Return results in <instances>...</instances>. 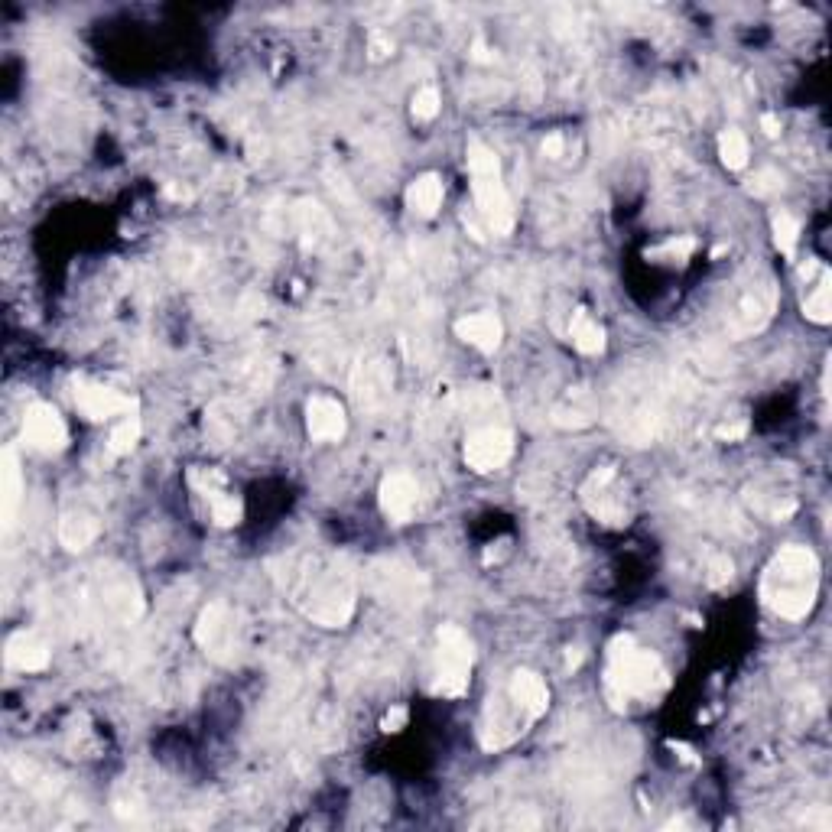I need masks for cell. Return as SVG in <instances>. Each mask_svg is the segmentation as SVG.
Returning <instances> with one entry per match:
<instances>
[{
	"label": "cell",
	"mask_w": 832,
	"mask_h": 832,
	"mask_svg": "<svg viewBox=\"0 0 832 832\" xmlns=\"http://www.w3.org/2000/svg\"><path fill=\"white\" fill-rule=\"evenodd\" d=\"M816 592H819V563L813 550H806V546H787L764 569L761 598L780 618L787 621L806 618L816 605Z\"/></svg>",
	"instance_id": "cell-1"
},
{
	"label": "cell",
	"mask_w": 832,
	"mask_h": 832,
	"mask_svg": "<svg viewBox=\"0 0 832 832\" xmlns=\"http://www.w3.org/2000/svg\"><path fill=\"white\" fill-rule=\"evenodd\" d=\"M605 689L615 709H624L631 699H654L660 689H667V670L657 654L637 647L631 634H618L608 644V673Z\"/></svg>",
	"instance_id": "cell-2"
},
{
	"label": "cell",
	"mask_w": 832,
	"mask_h": 832,
	"mask_svg": "<svg viewBox=\"0 0 832 832\" xmlns=\"http://www.w3.org/2000/svg\"><path fill=\"white\" fill-rule=\"evenodd\" d=\"M299 576V589H296V602L303 605V611L312 618L325 624V628H342V624L351 618V608H355V589H351V579L342 569H303L296 572Z\"/></svg>",
	"instance_id": "cell-3"
},
{
	"label": "cell",
	"mask_w": 832,
	"mask_h": 832,
	"mask_svg": "<svg viewBox=\"0 0 832 832\" xmlns=\"http://www.w3.org/2000/svg\"><path fill=\"white\" fill-rule=\"evenodd\" d=\"M468 173H472V192L478 215L485 218L491 234H511L514 231V208L507 199V189L501 182V163L498 153L488 150L481 140L468 143Z\"/></svg>",
	"instance_id": "cell-4"
},
{
	"label": "cell",
	"mask_w": 832,
	"mask_h": 832,
	"mask_svg": "<svg viewBox=\"0 0 832 832\" xmlns=\"http://www.w3.org/2000/svg\"><path fill=\"white\" fill-rule=\"evenodd\" d=\"M472 663L475 650L468 634L455 624L439 628L436 637V696L459 699L465 696L468 683H472Z\"/></svg>",
	"instance_id": "cell-5"
},
{
	"label": "cell",
	"mask_w": 832,
	"mask_h": 832,
	"mask_svg": "<svg viewBox=\"0 0 832 832\" xmlns=\"http://www.w3.org/2000/svg\"><path fill=\"white\" fill-rule=\"evenodd\" d=\"M72 397H75V407L82 410L91 423H104V420H111V416H127L137 410V400L130 394H121V390L98 384V381H85V377H75L72 381Z\"/></svg>",
	"instance_id": "cell-6"
},
{
	"label": "cell",
	"mask_w": 832,
	"mask_h": 832,
	"mask_svg": "<svg viewBox=\"0 0 832 832\" xmlns=\"http://www.w3.org/2000/svg\"><path fill=\"white\" fill-rule=\"evenodd\" d=\"M582 501L605 524H615V527L628 524V507H624V494L618 488L615 468H598V472H592L582 488Z\"/></svg>",
	"instance_id": "cell-7"
},
{
	"label": "cell",
	"mask_w": 832,
	"mask_h": 832,
	"mask_svg": "<svg viewBox=\"0 0 832 832\" xmlns=\"http://www.w3.org/2000/svg\"><path fill=\"white\" fill-rule=\"evenodd\" d=\"M514 452V436L507 433L501 426H481L475 433H468L465 439V465L475 468V472H494V468H501L507 459H511Z\"/></svg>",
	"instance_id": "cell-8"
},
{
	"label": "cell",
	"mask_w": 832,
	"mask_h": 832,
	"mask_svg": "<svg viewBox=\"0 0 832 832\" xmlns=\"http://www.w3.org/2000/svg\"><path fill=\"white\" fill-rule=\"evenodd\" d=\"M23 439L30 449L52 455V452L65 449L69 429H65V420L59 416L56 407H49V403H33L23 416Z\"/></svg>",
	"instance_id": "cell-9"
},
{
	"label": "cell",
	"mask_w": 832,
	"mask_h": 832,
	"mask_svg": "<svg viewBox=\"0 0 832 832\" xmlns=\"http://www.w3.org/2000/svg\"><path fill=\"white\" fill-rule=\"evenodd\" d=\"M195 641L208 657L228 663L234 657V615L221 602H212L195 624Z\"/></svg>",
	"instance_id": "cell-10"
},
{
	"label": "cell",
	"mask_w": 832,
	"mask_h": 832,
	"mask_svg": "<svg viewBox=\"0 0 832 832\" xmlns=\"http://www.w3.org/2000/svg\"><path fill=\"white\" fill-rule=\"evenodd\" d=\"M381 511L384 517H390L394 524H407V520L416 514V507H420V485H416V478L407 472H397V475H387L381 481Z\"/></svg>",
	"instance_id": "cell-11"
},
{
	"label": "cell",
	"mask_w": 832,
	"mask_h": 832,
	"mask_svg": "<svg viewBox=\"0 0 832 832\" xmlns=\"http://www.w3.org/2000/svg\"><path fill=\"white\" fill-rule=\"evenodd\" d=\"M306 429L316 442H338L348 429L342 403H338L335 397H325V394L312 397L306 403Z\"/></svg>",
	"instance_id": "cell-12"
},
{
	"label": "cell",
	"mask_w": 832,
	"mask_h": 832,
	"mask_svg": "<svg viewBox=\"0 0 832 832\" xmlns=\"http://www.w3.org/2000/svg\"><path fill=\"white\" fill-rule=\"evenodd\" d=\"M4 660H7L10 670H20V673L46 670L49 667V644L43 641V637L30 634V631H17V634L7 637Z\"/></svg>",
	"instance_id": "cell-13"
},
{
	"label": "cell",
	"mask_w": 832,
	"mask_h": 832,
	"mask_svg": "<svg viewBox=\"0 0 832 832\" xmlns=\"http://www.w3.org/2000/svg\"><path fill=\"white\" fill-rule=\"evenodd\" d=\"M507 696L514 699V706L527 715V719H540L550 709V689L540 680L533 670H517L511 676V686H507Z\"/></svg>",
	"instance_id": "cell-14"
},
{
	"label": "cell",
	"mask_w": 832,
	"mask_h": 832,
	"mask_svg": "<svg viewBox=\"0 0 832 832\" xmlns=\"http://www.w3.org/2000/svg\"><path fill=\"white\" fill-rule=\"evenodd\" d=\"M455 335H459L462 342H468L472 348L491 355V351L501 345L504 325H501L498 316H494V312H475V316H462L459 322H455Z\"/></svg>",
	"instance_id": "cell-15"
},
{
	"label": "cell",
	"mask_w": 832,
	"mask_h": 832,
	"mask_svg": "<svg viewBox=\"0 0 832 832\" xmlns=\"http://www.w3.org/2000/svg\"><path fill=\"white\" fill-rule=\"evenodd\" d=\"M442 195H446V189H442V179L436 173H426L420 179H413L410 182V189H407V208L416 215H436L439 212V205H442Z\"/></svg>",
	"instance_id": "cell-16"
},
{
	"label": "cell",
	"mask_w": 832,
	"mask_h": 832,
	"mask_svg": "<svg viewBox=\"0 0 832 832\" xmlns=\"http://www.w3.org/2000/svg\"><path fill=\"white\" fill-rule=\"evenodd\" d=\"M98 537V520L85 511H69L59 520V543L65 550H85Z\"/></svg>",
	"instance_id": "cell-17"
},
{
	"label": "cell",
	"mask_w": 832,
	"mask_h": 832,
	"mask_svg": "<svg viewBox=\"0 0 832 832\" xmlns=\"http://www.w3.org/2000/svg\"><path fill=\"white\" fill-rule=\"evenodd\" d=\"M20 494H23V481H20L17 452L4 449V468H0V501H4V527L7 530L13 527V514H17Z\"/></svg>",
	"instance_id": "cell-18"
},
{
	"label": "cell",
	"mask_w": 832,
	"mask_h": 832,
	"mask_svg": "<svg viewBox=\"0 0 832 832\" xmlns=\"http://www.w3.org/2000/svg\"><path fill=\"white\" fill-rule=\"evenodd\" d=\"M569 335H572V345H576L582 355H602L605 351V329L589 316V309L572 312Z\"/></svg>",
	"instance_id": "cell-19"
},
{
	"label": "cell",
	"mask_w": 832,
	"mask_h": 832,
	"mask_svg": "<svg viewBox=\"0 0 832 832\" xmlns=\"http://www.w3.org/2000/svg\"><path fill=\"white\" fill-rule=\"evenodd\" d=\"M202 491H205L208 504H212V517H215L218 527H234V524H241L244 507H241L238 494H228V491L212 488V485H205Z\"/></svg>",
	"instance_id": "cell-20"
},
{
	"label": "cell",
	"mask_w": 832,
	"mask_h": 832,
	"mask_svg": "<svg viewBox=\"0 0 832 832\" xmlns=\"http://www.w3.org/2000/svg\"><path fill=\"white\" fill-rule=\"evenodd\" d=\"M803 312H806V319H813L816 325H826L832 319V299H829V273H826V267L819 270V280L813 283V290L806 293Z\"/></svg>",
	"instance_id": "cell-21"
},
{
	"label": "cell",
	"mask_w": 832,
	"mask_h": 832,
	"mask_svg": "<svg viewBox=\"0 0 832 832\" xmlns=\"http://www.w3.org/2000/svg\"><path fill=\"white\" fill-rule=\"evenodd\" d=\"M719 156L728 169H741L748 163V137L735 127H725L719 134Z\"/></svg>",
	"instance_id": "cell-22"
},
{
	"label": "cell",
	"mask_w": 832,
	"mask_h": 832,
	"mask_svg": "<svg viewBox=\"0 0 832 832\" xmlns=\"http://www.w3.org/2000/svg\"><path fill=\"white\" fill-rule=\"evenodd\" d=\"M137 442H140V416L127 413L124 420L111 429V436H108V449H111L114 455H127L130 449L137 446Z\"/></svg>",
	"instance_id": "cell-23"
},
{
	"label": "cell",
	"mask_w": 832,
	"mask_h": 832,
	"mask_svg": "<svg viewBox=\"0 0 832 832\" xmlns=\"http://www.w3.org/2000/svg\"><path fill=\"white\" fill-rule=\"evenodd\" d=\"M797 241H800L797 218L787 215V212H777L774 215V244H777V251L784 254V257H793V254H797Z\"/></svg>",
	"instance_id": "cell-24"
},
{
	"label": "cell",
	"mask_w": 832,
	"mask_h": 832,
	"mask_svg": "<svg viewBox=\"0 0 832 832\" xmlns=\"http://www.w3.org/2000/svg\"><path fill=\"white\" fill-rule=\"evenodd\" d=\"M439 104H442L439 88L436 85H423L413 95V101H410V114L416 117V121H433V117L439 114Z\"/></svg>",
	"instance_id": "cell-25"
},
{
	"label": "cell",
	"mask_w": 832,
	"mask_h": 832,
	"mask_svg": "<svg viewBox=\"0 0 832 832\" xmlns=\"http://www.w3.org/2000/svg\"><path fill=\"white\" fill-rule=\"evenodd\" d=\"M696 251V238H670L667 244H660L657 251H650V257H670V260H686Z\"/></svg>",
	"instance_id": "cell-26"
},
{
	"label": "cell",
	"mask_w": 832,
	"mask_h": 832,
	"mask_svg": "<svg viewBox=\"0 0 832 832\" xmlns=\"http://www.w3.org/2000/svg\"><path fill=\"white\" fill-rule=\"evenodd\" d=\"M780 186H784V182H780V173H777V169H761V173L751 179V192H754V195L777 192Z\"/></svg>",
	"instance_id": "cell-27"
},
{
	"label": "cell",
	"mask_w": 832,
	"mask_h": 832,
	"mask_svg": "<svg viewBox=\"0 0 832 832\" xmlns=\"http://www.w3.org/2000/svg\"><path fill=\"white\" fill-rule=\"evenodd\" d=\"M728 579H732V559L712 556L709 559V585H725Z\"/></svg>",
	"instance_id": "cell-28"
},
{
	"label": "cell",
	"mask_w": 832,
	"mask_h": 832,
	"mask_svg": "<svg viewBox=\"0 0 832 832\" xmlns=\"http://www.w3.org/2000/svg\"><path fill=\"white\" fill-rule=\"evenodd\" d=\"M368 52H371V59H384V56H390V52H394V39L384 36V33H371Z\"/></svg>",
	"instance_id": "cell-29"
},
{
	"label": "cell",
	"mask_w": 832,
	"mask_h": 832,
	"mask_svg": "<svg viewBox=\"0 0 832 832\" xmlns=\"http://www.w3.org/2000/svg\"><path fill=\"white\" fill-rule=\"evenodd\" d=\"M715 436L728 439V442H738V439L748 436V423H745V420H738V423H722L719 429H715Z\"/></svg>",
	"instance_id": "cell-30"
},
{
	"label": "cell",
	"mask_w": 832,
	"mask_h": 832,
	"mask_svg": "<svg viewBox=\"0 0 832 832\" xmlns=\"http://www.w3.org/2000/svg\"><path fill=\"white\" fill-rule=\"evenodd\" d=\"M407 719H410V712L403 709V706H397V709H390V712L384 715L381 728H384V732H400V728L407 725Z\"/></svg>",
	"instance_id": "cell-31"
},
{
	"label": "cell",
	"mask_w": 832,
	"mask_h": 832,
	"mask_svg": "<svg viewBox=\"0 0 832 832\" xmlns=\"http://www.w3.org/2000/svg\"><path fill=\"white\" fill-rule=\"evenodd\" d=\"M566 150V137L563 134H550L543 140V156H550V160H559Z\"/></svg>",
	"instance_id": "cell-32"
},
{
	"label": "cell",
	"mask_w": 832,
	"mask_h": 832,
	"mask_svg": "<svg viewBox=\"0 0 832 832\" xmlns=\"http://www.w3.org/2000/svg\"><path fill=\"white\" fill-rule=\"evenodd\" d=\"M498 56H494V49L485 43V39H475L472 43V62H494Z\"/></svg>",
	"instance_id": "cell-33"
},
{
	"label": "cell",
	"mask_w": 832,
	"mask_h": 832,
	"mask_svg": "<svg viewBox=\"0 0 832 832\" xmlns=\"http://www.w3.org/2000/svg\"><path fill=\"white\" fill-rule=\"evenodd\" d=\"M761 127H764L767 137H777V134H780V117H777V114H764V117H761Z\"/></svg>",
	"instance_id": "cell-34"
}]
</instances>
